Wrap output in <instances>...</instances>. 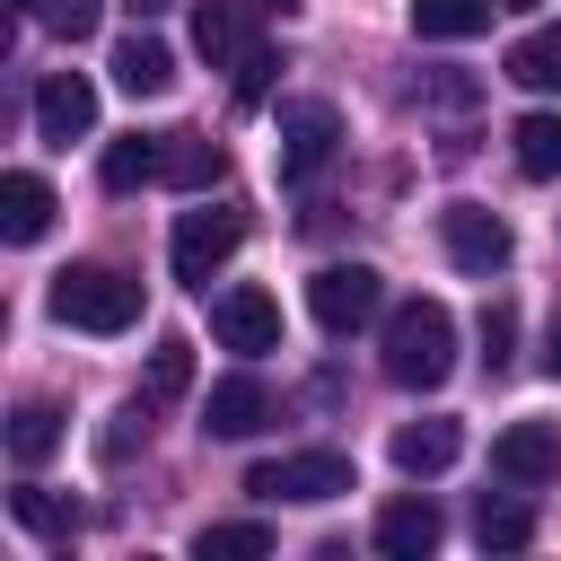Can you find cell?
I'll list each match as a JSON object with an SVG mask.
<instances>
[{
    "mask_svg": "<svg viewBox=\"0 0 561 561\" xmlns=\"http://www.w3.org/2000/svg\"><path fill=\"white\" fill-rule=\"evenodd\" d=\"M447 368H456V316L438 298H403L386 316V377L403 394H430V386H447Z\"/></svg>",
    "mask_w": 561,
    "mask_h": 561,
    "instance_id": "1",
    "label": "cell"
},
{
    "mask_svg": "<svg viewBox=\"0 0 561 561\" xmlns=\"http://www.w3.org/2000/svg\"><path fill=\"white\" fill-rule=\"evenodd\" d=\"M53 316L70 333H131L140 324V280H123L114 263H70V272H53Z\"/></svg>",
    "mask_w": 561,
    "mask_h": 561,
    "instance_id": "2",
    "label": "cell"
},
{
    "mask_svg": "<svg viewBox=\"0 0 561 561\" xmlns=\"http://www.w3.org/2000/svg\"><path fill=\"white\" fill-rule=\"evenodd\" d=\"M245 491H254V500H298V508H316V500L359 491V473H351L342 447H298V456H263V465L245 473Z\"/></svg>",
    "mask_w": 561,
    "mask_h": 561,
    "instance_id": "3",
    "label": "cell"
},
{
    "mask_svg": "<svg viewBox=\"0 0 561 561\" xmlns=\"http://www.w3.org/2000/svg\"><path fill=\"white\" fill-rule=\"evenodd\" d=\"M237 245H245V210L210 202V210H184V219H175V245H167V263H175V280H184V289H210V272H219Z\"/></svg>",
    "mask_w": 561,
    "mask_h": 561,
    "instance_id": "4",
    "label": "cell"
},
{
    "mask_svg": "<svg viewBox=\"0 0 561 561\" xmlns=\"http://www.w3.org/2000/svg\"><path fill=\"white\" fill-rule=\"evenodd\" d=\"M438 237H447V263L456 272H508V254H517V237H508V219L500 210H482V202H447L438 210Z\"/></svg>",
    "mask_w": 561,
    "mask_h": 561,
    "instance_id": "5",
    "label": "cell"
},
{
    "mask_svg": "<svg viewBox=\"0 0 561 561\" xmlns=\"http://www.w3.org/2000/svg\"><path fill=\"white\" fill-rule=\"evenodd\" d=\"M307 307H316L324 333H359V324L386 307V280H377V263H324V272L307 280Z\"/></svg>",
    "mask_w": 561,
    "mask_h": 561,
    "instance_id": "6",
    "label": "cell"
},
{
    "mask_svg": "<svg viewBox=\"0 0 561 561\" xmlns=\"http://www.w3.org/2000/svg\"><path fill=\"white\" fill-rule=\"evenodd\" d=\"M333 140H342V114H333L324 96H298V105H280V184H307V175H324Z\"/></svg>",
    "mask_w": 561,
    "mask_h": 561,
    "instance_id": "7",
    "label": "cell"
},
{
    "mask_svg": "<svg viewBox=\"0 0 561 561\" xmlns=\"http://www.w3.org/2000/svg\"><path fill=\"white\" fill-rule=\"evenodd\" d=\"M210 333H219L228 351L263 359V351H280V298H272V289H254V280H237V289H219V298H210Z\"/></svg>",
    "mask_w": 561,
    "mask_h": 561,
    "instance_id": "8",
    "label": "cell"
},
{
    "mask_svg": "<svg viewBox=\"0 0 561 561\" xmlns=\"http://www.w3.org/2000/svg\"><path fill=\"white\" fill-rule=\"evenodd\" d=\"M491 473L535 491V482H561V421H508L491 438Z\"/></svg>",
    "mask_w": 561,
    "mask_h": 561,
    "instance_id": "9",
    "label": "cell"
},
{
    "mask_svg": "<svg viewBox=\"0 0 561 561\" xmlns=\"http://www.w3.org/2000/svg\"><path fill=\"white\" fill-rule=\"evenodd\" d=\"M88 131H96V88H88L79 70H53V79L35 88V140L70 149V140H88Z\"/></svg>",
    "mask_w": 561,
    "mask_h": 561,
    "instance_id": "10",
    "label": "cell"
},
{
    "mask_svg": "<svg viewBox=\"0 0 561 561\" xmlns=\"http://www.w3.org/2000/svg\"><path fill=\"white\" fill-rule=\"evenodd\" d=\"M438 535H447V517H438L430 491H403V500L377 508V552H394V561H430Z\"/></svg>",
    "mask_w": 561,
    "mask_h": 561,
    "instance_id": "11",
    "label": "cell"
},
{
    "mask_svg": "<svg viewBox=\"0 0 561 561\" xmlns=\"http://www.w3.org/2000/svg\"><path fill=\"white\" fill-rule=\"evenodd\" d=\"M263 421H272L263 377H219V386L202 394V430H210V438H254Z\"/></svg>",
    "mask_w": 561,
    "mask_h": 561,
    "instance_id": "12",
    "label": "cell"
},
{
    "mask_svg": "<svg viewBox=\"0 0 561 561\" xmlns=\"http://www.w3.org/2000/svg\"><path fill=\"white\" fill-rule=\"evenodd\" d=\"M105 70H114V88H123V96H167V88H175V53H167L149 26H140V35H123Z\"/></svg>",
    "mask_w": 561,
    "mask_h": 561,
    "instance_id": "13",
    "label": "cell"
},
{
    "mask_svg": "<svg viewBox=\"0 0 561 561\" xmlns=\"http://www.w3.org/2000/svg\"><path fill=\"white\" fill-rule=\"evenodd\" d=\"M53 210H61V202H53L44 175H26V167L0 175V237H9V245H35V237L53 228Z\"/></svg>",
    "mask_w": 561,
    "mask_h": 561,
    "instance_id": "14",
    "label": "cell"
},
{
    "mask_svg": "<svg viewBox=\"0 0 561 561\" xmlns=\"http://www.w3.org/2000/svg\"><path fill=\"white\" fill-rule=\"evenodd\" d=\"M456 456H465V430H456V421H403V430H394V473H412V482L447 473Z\"/></svg>",
    "mask_w": 561,
    "mask_h": 561,
    "instance_id": "15",
    "label": "cell"
},
{
    "mask_svg": "<svg viewBox=\"0 0 561 561\" xmlns=\"http://www.w3.org/2000/svg\"><path fill=\"white\" fill-rule=\"evenodd\" d=\"M96 175H105V193H140V184H158V175H167V131H131V140H105Z\"/></svg>",
    "mask_w": 561,
    "mask_h": 561,
    "instance_id": "16",
    "label": "cell"
},
{
    "mask_svg": "<svg viewBox=\"0 0 561 561\" xmlns=\"http://www.w3.org/2000/svg\"><path fill=\"white\" fill-rule=\"evenodd\" d=\"M228 175V149L219 140H202V131H167V175L158 184H175V193H210Z\"/></svg>",
    "mask_w": 561,
    "mask_h": 561,
    "instance_id": "17",
    "label": "cell"
},
{
    "mask_svg": "<svg viewBox=\"0 0 561 561\" xmlns=\"http://www.w3.org/2000/svg\"><path fill=\"white\" fill-rule=\"evenodd\" d=\"M500 70H508L517 88H535V96H561V26H526Z\"/></svg>",
    "mask_w": 561,
    "mask_h": 561,
    "instance_id": "18",
    "label": "cell"
},
{
    "mask_svg": "<svg viewBox=\"0 0 561 561\" xmlns=\"http://www.w3.org/2000/svg\"><path fill=\"white\" fill-rule=\"evenodd\" d=\"M491 9H500V0H412V35H430V44H465V35L491 26Z\"/></svg>",
    "mask_w": 561,
    "mask_h": 561,
    "instance_id": "19",
    "label": "cell"
},
{
    "mask_svg": "<svg viewBox=\"0 0 561 561\" xmlns=\"http://www.w3.org/2000/svg\"><path fill=\"white\" fill-rule=\"evenodd\" d=\"M508 140H517V175H535V184H552V175H561V114H552V105H543V114H526Z\"/></svg>",
    "mask_w": 561,
    "mask_h": 561,
    "instance_id": "20",
    "label": "cell"
},
{
    "mask_svg": "<svg viewBox=\"0 0 561 561\" xmlns=\"http://www.w3.org/2000/svg\"><path fill=\"white\" fill-rule=\"evenodd\" d=\"M53 447H61V412H53V403H18V412H9V456L35 473Z\"/></svg>",
    "mask_w": 561,
    "mask_h": 561,
    "instance_id": "21",
    "label": "cell"
},
{
    "mask_svg": "<svg viewBox=\"0 0 561 561\" xmlns=\"http://www.w3.org/2000/svg\"><path fill=\"white\" fill-rule=\"evenodd\" d=\"M473 535H482V552H526L535 543V508L526 500H482L473 508Z\"/></svg>",
    "mask_w": 561,
    "mask_h": 561,
    "instance_id": "22",
    "label": "cell"
},
{
    "mask_svg": "<svg viewBox=\"0 0 561 561\" xmlns=\"http://www.w3.org/2000/svg\"><path fill=\"white\" fill-rule=\"evenodd\" d=\"M9 508H18V526L53 535V543H70V535H79V508H70V500H53V491H35V482H26V491H9Z\"/></svg>",
    "mask_w": 561,
    "mask_h": 561,
    "instance_id": "23",
    "label": "cell"
},
{
    "mask_svg": "<svg viewBox=\"0 0 561 561\" xmlns=\"http://www.w3.org/2000/svg\"><path fill=\"white\" fill-rule=\"evenodd\" d=\"M193 552H202V561H263V552H272V526H254V517H237V526H202Z\"/></svg>",
    "mask_w": 561,
    "mask_h": 561,
    "instance_id": "24",
    "label": "cell"
},
{
    "mask_svg": "<svg viewBox=\"0 0 561 561\" xmlns=\"http://www.w3.org/2000/svg\"><path fill=\"white\" fill-rule=\"evenodd\" d=\"M193 53L202 61H237V9L228 0H193Z\"/></svg>",
    "mask_w": 561,
    "mask_h": 561,
    "instance_id": "25",
    "label": "cell"
},
{
    "mask_svg": "<svg viewBox=\"0 0 561 561\" xmlns=\"http://www.w3.org/2000/svg\"><path fill=\"white\" fill-rule=\"evenodd\" d=\"M193 386V342H158L149 351V403H175Z\"/></svg>",
    "mask_w": 561,
    "mask_h": 561,
    "instance_id": "26",
    "label": "cell"
},
{
    "mask_svg": "<svg viewBox=\"0 0 561 561\" xmlns=\"http://www.w3.org/2000/svg\"><path fill=\"white\" fill-rule=\"evenodd\" d=\"M508 351H517V307H508V298H491V307H482V368L500 377V368H508Z\"/></svg>",
    "mask_w": 561,
    "mask_h": 561,
    "instance_id": "27",
    "label": "cell"
},
{
    "mask_svg": "<svg viewBox=\"0 0 561 561\" xmlns=\"http://www.w3.org/2000/svg\"><path fill=\"white\" fill-rule=\"evenodd\" d=\"M272 70H280V53H272V44L237 53V105H263V96H272Z\"/></svg>",
    "mask_w": 561,
    "mask_h": 561,
    "instance_id": "28",
    "label": "cell"
},
{
    "mask_svg": "<svg viewBox=\"0 0 561 561\" xmlns=\"http://www.w3.org/2000/svg\"><path fill=\"white\" fill-rule=\"evenodd\" d=\"M44 26H53L61 44H79V35H96V0H44Z\"/></svg>",
    "mask_w": 561,
    "mask_h": 561,
    "instance_id": "29",
    "label": "cell"
},
{
    "mask_svg": "<svg viewBox=\"0 0 561 561\" xmlns=\"http://www.w3.org/2000/svg\"><path fill=\"white\" fill-rule=\"evenodd\" d=\"M131 438H149V403H123L114 430H105V456H131Z\"/></svg>",
    "mask_w": 561,
    "mask_h": 561,
    "instance_id": "30",
    "label": "cell"
},
{
    "mask_svg": "<svg viewBox=\"0 0 561 561\" xmlns=\"http://www.w3.org/2000/svg\"><path fill=\"white\" fill-rule=\"evenodd\" d=\"M123 9H131V18H158V9H175V0H123Z\"/></svg>",
    "mask_w": 561,
    "mask_h": 561,
    "instance_id": "31",
    "label": "cell"
},
{
    "mask_svg": "<svg viewBox=\"0 0 561 561\" xmlns=\"http://www.w3.org/2000/svg\"><path fill=\"white\" fill-rule=\"evenodd\" d=\"M543 368H552V377H561V324H552V351H543Z\"/></svg>",
    "mask_w": 561,
    "mask_h": 561,
    "instance_id": "32",
    "label": "cell"
},
{
    "mask_svg": "<svg viewBox=\"0 0 561 561\" xmlns=\"http://www.w3.org/2000/svg\"><path fill=\"white\" fill-rule=\"evenodd\" d=\"M254 9H298V0H254Z\"/></svg>",
    "mask_w": 561,
    "mask_h": 561,
    "instance_id": "33",
    "label": "cell"
},
{
    "mask_svg": "<svg viewBox=\"0 0 561 561\" xmlns=\"http://www.w3.org/2000/svg\"><path fill=\"white\" fill-rule=\"evenodd\" d=\"M9 9H44V0H9Z\"/></svg>",
    "mask_w": 561,
    "mask_h": 561,
    "instance_id": "34",
    "label": "cell"
},
{
    "mask_svg": "<svg viewBox=\"0 0 561 561\" xmlns=\"http://www.w3.org/2000/svg\"><path fill=\"white\" fill-rule=\"evenodd\" d=\"M500 9H535V0H500Z\"/></svg>",
    "mask_w": 561,
    "mask_h": 561,
    "instance_id": "35",
    "label": "cell"
}]
</instances>
